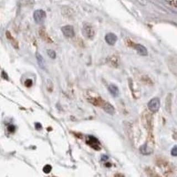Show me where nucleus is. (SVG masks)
Instances as JSON below:
<instances>
[{
	"label": "nucleus",
	"instance_id": "f8f14e48",
	"mask_svg": "<svg viewBox=\"0 0 177 177\" xmlns=\"http://www.w3.org/2000/svg\"><path fill=\"white\" fill-rule=\"evenodd\" d=\"M103 108H104V110H105V111L107 112L108 114L112 115V114H113L114 113V108L110 103H105L104 106H103Z\"/></svg>",
	"mask_w": 177,
	"mask_h": 177
},
{
	"label": "nucleus",
	"instance_id": "9d476101",
	"mask_svg": "<svg viewBox=\"0 0 177 177\" xmlns=\"http://www.w3.org/2000/svg\"><path fill=\"white\" fill-rule=\"evenodd\" d=\"M108 89L109 92L114 97L118 96L119 94V90L118 87H117L116 85L113 84L109 85Z\"/></svg>",
	"mask_w": 177,
	"mask_h": 177
},
{
	"label": "nucleus",
	"instance_id": "4468645a",
	"mask_svg": "<svg viewBox=\"0 0 177 177\" xmlns=\"http://www.w3.org/2000/svg\"><path fill=\"white\" fill-rule=\"evenodd\" d=\"M52 169V167L50 165H46L45 166L43 167V171L44 173H45V174H49L50 173Z\"/></svg>",
	"mask_w": 177,
	"mask_h": 177
},
{
	"label": "nucleus",
	"instance_id": "dca6fc26",
	"mask_svg": "<svg viewBox=\"0 0 177 177\" xmlns=\"http://www.w3.org/2000/svg\"><path fill=\"white\" fill-rule=\"evenodd\" d=\"M171 154L173 156H177V145L174 146L171 151Z\"/></svg>",
	"mask_w": 177,
	"mask_h": 177
},
{
	"label": "nucleus",
	"instance_id": "ddd939ff",
	"mask_svg": "<svg viewBox=\"0 0 177 177\" xmlns=\"http://www.w3.org/2000/svg\"><path fill=\"white\" fill-rule=\"evenodd\" d=\"M47 54L48 56L52 59H55L56 58V53L54 50L52 49L47 50Z\"/></svg>",
	"mask_w": 177,
	"mask_h": 177
},
{
	"label": "nucleus",
	"instance_id": "1a4fd4ad",
	"mask_svg": "<svg viewBox=\"0 0 177 177\" xmlns=\"http://www.w3.org/2000/svg\"><path fill=\"white\" fill-rule=\"evenodd\" d=\"M40 36L43 40L48 43H52L53 40L48 36L45 29H40Z\"/></svg>",
	"mask_w": 177,
	"mask_h": 177
},
{
	"label": "nucleus",
	"instance_id": "20e7f679",
	"mask_svg": "<svg viewBox=\"0 0 177 177\" xmlns=\"http://www.w3.org/2000/svg\"><path fill=\"white\" fill-rule=\"evenodd\" d=\"M61 31L64 36L68 38H72L75 36L74 27L72 26L67 25L61 27Z\"/></svg>",
	"mask_w": 177,
	"mask_h": 177
},
{
	"label": "nucleus",
	"instance_id": "f03ea898",
	"mask_svg": "<svg viewBox=\"0 0 177 177\" xmlns=\"http://www.w3.org/2000/svg\"><path fill=\"white\" fill-rule=\"evenodd\" d=\"M46 13L42 10H37L33 13V18L35 22L38 24L42 23L46 19Z\"/></svg>",
	"mask_w": 177,
	"mask_h": 177
},
{
	"label": "nucleus",
	"instance_id": "7ed1b4c3",
	"mask_svg": "<svg viewBox=\"0 0 177 177\" xmlns=\"http://www.w3.org/2000/svg\"><path fill=\"white\" fill-rule=\"evenodd\" d=\"M161 106L160 100L158 98L152 99L149 101L148 103V107L150 111L153 112H156L158 111Z\"/></svg>",
	"mask_w": 177,
	"mask_h": 177
},
{
	"label": "nucleus",
	"instance_id": "423d86ee",
	"mask_svg": "<svg viewBox=\"0 0 177 177\" xmlns=\"http://www.w3.org/2000/svg\"><path fill=\"white\" fill-rule=\"evenodd\" d=\"M105 40L106 43L110 45H114L117 40V37L112 33H109L105 36Z\"/></svg>",
	"mask_w": 177,
	"mask_h": 177
},
{
	"label": "nucleus",
	"instance_id": "2eb2a0df",
	"mask_svg": "<svg viewBox=\"0 0 177 177\" xmlns=\"http://www.w3.org/2000/svg\"><path fill=\"white\" fill-rule=\"evenodd\" d=\"M25 86L27 87H31L33 85V81L32 79H27L24 82Z\"/></svg>",
	"mask_w": 177,
	"mask_h": 177
},
{
	"label": "nucleus",
	"instance_id": "6ab92c4d",
	"mask_svg": "<svg viewBox=\"0 0 177 177\" xmlns=\"http://www.w3.org/2000/svg\"><path fill=\"white\" fill-rule=\"evenodd\" d=\"M35 127H36V130H40L42 129V124H40V123H36V124H35Z\"/></svg>",
	"mask_w": 177,
	"mask_h": 177
},
{
	"label": "nucleus",
	"instance_id": "9b49d317",
	"mask_svg": "<svg viewBox=\"0 0 177 177\" xmlns=\"http://www.w3.org/2000/svg\"><path fill=\"white\" fill-rule=\"evenodd\" d=\"M6 36L7 38L10 40V42L14 47L15 48H19V43L13 38V37H12L10 32L7 31L6 33Z\"/></svg>",
	"mask_w": 177,
	"mask_h": 177
},
{
	"label": "nucleus",
	"instance_id": "0eeeda50",
	"mask_svg": "<svg viewBox=\"0 0 177 177\" xmlns=\"http://www.w3.org/2000/svg\"><path fill=\"white\" fill-rule=\"evenodd\" d=\"M135 49L137 50V53L141 56H147L148 52H147L146 48L145 47H144L143 45L140 44H137L135 45Z\"/></svg>",
	"mask_w": 177,
	"mask_h": 177
},
{
	"label": "nucleus",
	"instance_id": "f257e3e1",
	"mask_svg": "<svg viewBox=\"0 0 177 177\" xmlns=\"http://www.w3.org/2000/svg\"><path fill=\"white\" fill-rule=\"evenodd\" d=\"M82 34L88 40H93L95 36V31L90 23H85L82 27Z\"/></svg>",
	"mask_w": 177,
	"mask_h": 177
},
{
	"label": "nucleus",
	"instance_id": "39448f33",
	"mask_svg": "<svg viewBox=\"0 0 177 177\" xmlns=\"http://www.w3.org/2000/svg\"><path fill=\"white\" fill-rule=\"evenodd\" d=\"M86 142L88 145H89L91 147L94 148L95 150H99L100 148L99 141L98 140V139H96V138L93 136L88 137V139L86 141Z\"/></svg>",
	"mask_w": 177,
	"mask_h": 177
},
{
	"label": "nucleus",
	"instance_id": "f3484780",
	"mask_svg": "<svg viewBox=\"0 0 177 177\" xmlns=\"http://www.w3.org/2000/svg\"><path fill=\"white\" fill-rule=\"evenodd\" d=\"M15 130H16V128L13 125H10L8 127V131L11 133H13V132H15Z\"/></svg>",
	"mask_w": 177,
	"mask_h": 177
},
{
	"label": "nucleus",
	"instance_id": "6e6552de",
	"mask_svg": "<svg viewBox=\"0 0 177 177\" xmlns=\"http://www.w3.org/2000/svg\"><path fill=\"white\" fill-rule=\"evenodd\" d=\"M36 56L38 65L41 69L44 70L45 69V62L42 56L40 53H37Z\"/></svg>",
	"mask_w": 177,
	"mask_h": 177
},
{
	"label": "nucleus",
	"instance_id": "a211bd4d",
	"mask_svg": "<svg viewBox=\"0 0 177 177\" xmlns=\"http://www.w3.org/2000/svg\"><path fill=\"white\" fill-rule=\"evenodd\" d=\"M1 75H2V77L3 79H4L7 80H8V77L7 74L6 73L5 71H2V74H1Z\"/></svg>",
	"mask_w": 177,
	"mask_h": 177
},
{
	"label": "nucleus",
	"instance_id": "aec40b11",
	"mask_svg": "<svg viewBox=\"0 0 177 177\" xmlns=\"http://www.w3.org/2000/svg\"><path fill=\"white\" fill-rule=\"evenodd\" d=\"M107 159H108V157H107V156H105V155H104V156H103V157H101V160H102V161H106Z\"/></svg>",
	"mask_w": 177,
	"mask_h": 177
}]
</instances>
